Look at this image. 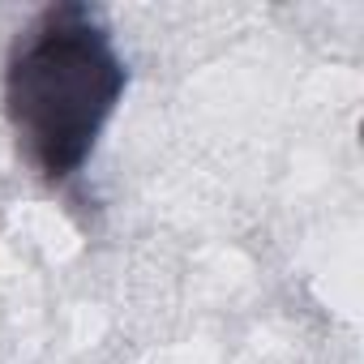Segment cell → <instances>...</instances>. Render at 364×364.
<instances>
[{"label": "cell", "mask_w": 364, "mask_h": 364, "mask_svg": "<svg viewBox=\"0 0 364 364\" xmlns=\"http://www.w3.org/2000/svg\"><path fill=\"white\" fill-rule=\"evenodd\" d=\"M124 86L129 69L86 5H52L22 31L5 69V112L43 180L82 171Z\"/></svg>", "instance_id": "1"}]
</instances>
